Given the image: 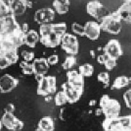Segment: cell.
Listing matches in <instances>:
<instances>
[{
  "label": "cell",
  "instance_id": "1",
  "mask_svg": "<svg viewBox=\"0 0 131 131\" xmlns=\"http://www.w3.org/2000/svg\"><path fill=\"white\" fill-rule=\"evenodd\" d=\"M40 42L46 48H54L61 44V39L63 35L55 30L53 23L40 25Z\"/></svg>",
  "mask_w": 131,
  "mask_h": 131
},
{
  "label": "cell",
  "instance_id": "2",
  "mask_svg": "<svg viewBox=\"0 0 131 131\" xmlns=\"http://www.w3.org/2000/svg\"><path fill=\"white\" fill-rule=\"evenodd\" d=\"M99 105L105 118L115 119L120 117L121 105L117 100L104 94L100 99Z\"/></svg>",
  "mask_w": 131,
  "mask_h": 131
},
{
  "label": "cell",
  "instance_id": "3",
  "mask_svg": "<svg viewBox=\"0 0 131 131\" xmlns=\"http://www.w3.org/2000/svg\"><path fill=\"white\" fill-rule=\"evenodd\" d=\"M122 20L115 12L104 16L100 23L102 30L112 35H117L122 29Z\"/></svg>",
  "mask_w": 131,
  "mask_h": 131
},
{
  "label": "cell",
  "instance_id": "4",
  "mask_svg": "<svg viewBox=\"0 0 131 131\" xmlns=\"http://www.w3.org/2000/svg\"><path fill=\"white\" fill-rule=\"evenodd\" d=\"M57 78L54 76H45L38 83L37 93L41 96L53 95L57 93Z\"/></svg>",
  "mask_w": 131,
  "mask_h": 131
},
{
  "label": "cell",
  "instance_id": "5",
  "mask_svg": "<svg viewBox=\"0 0 131 131\" xmlns=\"http://www.w3.org/2000/svg\"><path fill=\"white\" fill-rule=\"evenodd\" d=\"M60 46L61 49L69 55L76 56L79 52V41L74 34L66 33L61 39Z\"/></svg>",
  "mask_w": 131,
  "mask_h": 131
},
{
  "label": "cell",
  "instance_id": "6",
  "mask_svg": "<svg viewBox=\"0 0 131 131\" xmlns=\"http://www.w3.org/2000/svg\"><path fill=\"white\" fill-rule=\"evenodd\" d=\"M103 54L107 58L117 60L123 55V52L119 40L111 39L103 48Z\"/></svg>",
  "mask_w": 131,
  "mask_h": 131
},
{
  "label": "cell",
  "instance_id": "7",
  "mask_svg": "<svg viewBox=\"0 0 131 131\" xmlns=\"http://www.w3.org/2000/svg\"><path fill=\"white\" fill-rule=\"evenodd\" d=\"M1 120L3 127L10 131H21L24 126L23 121L15 116L14 114L4 113Z\"/></svg>",
  "mask_w": 131,
  "mask_h": 131
},
{
  "label": "cell",
  "instance_id": "8",
  "mask_svg": "<svg viewBox=\"0 0 131 131\" xmlns=\"http://www.w3.org/2000/svg\"><path fill=\"white\" fill-rule=\"evenodd\" d=\"M56 12L53 8L44 7L38 9L34 14V21L40 25L49 24L54 20Z\"/></svg>",
  "mask_w": 131,
  "mask_h": 131
},
{
  "label": "cell",
  "instance_id": "9",
  "mask_svg": "<svg viewBox=\"0 0 131 131\" xmlns=\"http://www.w3.org/2000/svg\"><path fill=\"white\" fill-rule=\"evenodd\" d=\"M67 82L74 88L84 91V78L77 70H71L67 73Z\"/></svg>",
  "mask_w": 131,
  "mask_h": 131
},
{
  "label": "cell",
  "instance_id": "10",
  "mask_svg": "<svg viewBox=\"0 0 131 131\" xmlns=\"http://www.w3.org/2000/svg\"><path fill=\"white\" fill-rule=\"evenodd\" d=\"M84 26L85 37L92 41H95L100 38L102 31L100 24L95 21H89Z\"/></svg>",
  "mask_w": 131,
  "mask_h": 131
},
{
  "label": "cell",
  "instance_id": "11",
  "mask_svg": "<svg viewBox=\"0 0 131 131\" xmlns=\"http://www.w3.org/2000/svg\"><path fill=\"white\" fill-rule=\"evenodd\" d=\"M17 78L8 74H5L0 77V91L8 93L15 89L18 85Z\"/></svg>",
  "mask_w": 131,
  "mask_h": 131
},
{
  "label": "cell",
  "instance_id": "12",
  "mask_svg": "<svg viewBox=\"0 0 131 131\" xmlns=\"http://www.w3.org/2000/svg\"><path fill=\"white\" fill-rule=\"evenodd\" d=\"M62 90L64 92L68 99V103L74 104L80 99L84 91L71 86L66 82L61 86Z\"/></svg>",
  "mask_w": 131,
  "mask_h": 131
},
{
  "label": "cell",
  "instance_id": "13",
  "mask_svg": "<svg viewBox=\"0 0 131 131\" xmlns=\"http://www.w3.org/2000/svg\"><path fill=\"white\" fill-rule=\"evenodd\" d=\"M32 64L34 69V75L40 74L46 76L50 68V66L45 58H35Z\"/></svg>",
  "mask_w": 131,
  "mask_h": 131
},
{
  "label": "cell",
  "instance_id": "14",
  "mask_svg": "<svg viewBox=\"0 0 131 131\" xmlns=\"http://www.w3.org/2000/svg\"><path fill=\"white\" fill-rule=\"evenodd\" d=\"M104 6L99 1H92L87 3L86 5V11L87 14L94 18H99Z\"/></svg>",
  "mask_w": 131,
  "mask_h": 131
},
{
  "label": "cell",
  "instance_id": "15",
  "mask_svg": "<svg viewBox=\"0 0 131 131\" xmlns=\"http://www.w3.org/2000/svg\"><path fill=\"white\" fill-rule=\"evenodd\" d=\"M115 12L122 21L131 23V1H125Z\"/></svg>",
  "mask_w": 131,
  "mask_h": 131
},
{
  "label": "cell",
  "instance_id": "16",
  "mask_svg": "<svg viewBox=\"0 0 131 131\" xmlns=\"http://www.w3.org/2000/svg\"><path fill=\"white\" fill-rule=\"evenodd\" d=\"M71 2L68 0H56L52 2L53 9L59 15H64L69 11Z\"/></svg>",
  "mask_w": 131,
  "mask_h": 131
},
{
  "label": "cell",
  "instance_id": "17",
  "mask_svg": "<svg viewBox=\"0 0 131 131\" xmlns=\"http://www.w3.org/2000/svg\"><path fill=\"white\" fill-rule=\"evenodd\" d=\"M40 38L39 34L36 31L29 30L25 34L24 44L30 48H35L38 42H40Z\"/></svg>",
  "mask_w": 131,
  "mask_h": 131
},
{
  "label": "cell",
  "instance_id": "18",
  "mask_svg": "<svg viewBox=\"0 0 131 131\" xmlns=\"http://www.w3.org/2000/svg\"><path fill=\"white\" fill-rule=\"evenodd\" d=\"M131 81L130 77L126 76H120L116 77L111 85L112 90H120L128 86Z\"/></svg>",
  "mask_w": 131,
  "mask_h": 131
},
{
  "label": "cell",
  "instance_id": "19",
  "mask_svg": "<svg viewBox=\"0 0 131 131\" xmlns=\"http://www.w3.org/2000/svg\"><path fill=\"white\" fill-rule=\"evenodd\" d=\"M37 127L44 131H54L55 123L53 119L50 116H43L39 121Z\"/></svg>",
  "mask_w": 131,
  "mask_h": 131
},
{
  "label": "cell",
  "instance_id": "20",
  "mask_svg": "<svg viewBox=\"0 0 131 131\" xmlns=\"http://www.w3.org/2000/svg\"><path fill=\"white\" fill-rule=\"evenodd\" d=\"M78 71L84 78H89L94 74V68L91 64L85 63L79 66Z\"/></svg>",
  "mask_w": 131,
  "mask_h": 131
},
{
  "label": "cell",
  "instance_id": "21",
  "mask_svg": "<svg viewBox=\"0 0 131 131\" xmlns=\"http://www.w3.org/2000/svg\"><path fill=\"white\" fill-rule=\"evenodd\" d=\"M53 101L55 105L58 106H63L68 103L67 96L62 90L56 93L53 97Z\"/></svg>",
  "mask_w": 131,
  "mask_h": 131
},
{
  "label": "cell",
  "instance_id": "22",
  "mask_svg": "<svg viewBox=\"0 0 131 131\" xmlns=\"http://www.w3.org/2000/svg\"><path fill=\"white\" fill-rule=\"evenodd\" d=\"M77 63V59L75 56L69 55L66 58L61 64V66L63 70L69 71L71 70Z\"/></svg>",
  "mask_w": 131,
  "mask_h": 131
},
{
  "label": "cell",
  "instance_id": "23",
  "mask_svg": "<svg viewBox=\"0 0 131 131\" xmlns=\"http://www.w3.org/2000/svg\"><path fill=\"white\" fill-rule=\"evenodd\" d=\"M19 67L22 72L24 75H34V69L32 64L23 60L20 62Z\"/></svg>",
  "mask_w": 131,
  "mask_h": 131
},
{
  "label": "cell",
  "instance_id": "24",
  "mask_svg": "<svg viewBox=\"0 0 131 131\" xmlns=\"http://www.w3.org/2000/svg\"><path fill=\"white\" fill-rule=\"evenodd\" d=\"M97 80L102 83L105 88L109 86L110 82V76L107 72L103 71L100 72L97 76Z\"/></svg>",
  "mask_w": 131,
  "mask_h": 131
},
{
  "label": "cell",
  "instance_id": "25",
  "mask_svg": "<svg viewBox=\"0 0 131 131\" xmlns=\"http://www.w3.org/2000/svg\"><path fill=\"white\" fill-rule=\"evenodd\" d=\"M71 30L73 33L76 36L81 37L85 36L84 26L79 23L77 22L72 23L71 24Z\"/></svg>",
  "mask_w": 131,
  "mask_h": 131
},
{
  "label": "cell",
  "instance_id": "26",
  "mask_svg": "<svg viewBox=\"0 0 131 131\" xmlns=\"http://www.w3.org/2000/svg\"><path fill=\"white\" fill-rule=\"evenodd\" d=\"M21 56L24 59V61L29 62L31 61H34L35 58V54L33 52L23 50L21 52Z\"/></svg>",
  "mask_w": 131,
  "mask_h": 131
},
{
  "label": "cell",
  "instance_id": "27",
  "mask_svg": "<svg viewBox=\"0 0 131 131\" xmlns=\"http://www.w3.org/2000/svg\"><path fill=\"white\" fill-rule=\"evenodd\" d=\"M123 99L126 107L131 109V88L124 92L123 95Z\"/></svg>",
  "mask_w": 131,
  "mask_h": 131
},
{
  "label": "cell",
  "instance_id": "28",
  "mask_svg": "<svg viewBox=\"0 0 131 131\" xmlns=\"http://www.w3.org/2000/svg\"><path fill=\"white\" fill-rule=\"evenodd\" d=\"M117 64V60L107 58L104 66L106 70L111 71L116 68Z\"/></svg>",
  "mask_w": 131,
  "mask_h": 131
},
{
  "label": "cell",
  "instance_id": "29",
  "mask_svg": "<svg viewBox=\"0 0 131 131\" xmlns=\"http://www.w3.org/2000/svg\"><path fill=\"white\" fill-rule=\"evenodd\" d=\"M48 63L51 66H55L58 63L59 60V56L57 54H53L49 56L46 58Z\"/></svg>",
  "mask_w": 131,
  "mask_h": 131
},
{
  "label": "cell",
  "instance_id": "30",
  "mask_svg": "<svg viewBox=\"0 0 131 131\" xmlns=\"http://www.w3.org/2000/svg\"><path fill=\"white\" fill-rule=\"evenodd\" d=\"M12 64L10 61L6 57H0V69H6Z\"/></svg>",
  "mask_w": 131,
  "mask_h": 131
},
{
  "label": "cell",
  "instance_id": "31",
  "mask_svg": "<svg viewBox=\"0 0 131 131\" xmlns=\"http://www.w3.org/2000/svg\"><path fill=\"white\" fill-rule=\"evenodd\" d=\"M16 109L15 105L12 103H8L4 108V113L14 114Z\"/></svg>",
  "mask_w": 131,
  "mask_h": 131
},
{
  "label": "cell",
  "instance_id": "32",
  "mask_svg": "<svg viewBox=\"0 0 131 131\" xmlns=\"http://www.w3.org/2000/svg\"><path fill=\"white\" fill-rule=\"evenodd\" d=\"M107 58V57L104 54H103L98 56L96 58V60L98 64L104 66Z\"/></svg>",
  "mask_w": 131,
  "mask_h": 131
},
{
  "label": "cell",
  "instance_id": "33",
  "mask_svg": "<svg viewBox=\"0 0 131 131\" xmlns=\"http://www.w3.org/2000/svg\"><path fill=\"white\" fill-rule=\"evenodd\" d=\"M124 124L128 127L131 128V114L122 117Z\"/></svg>",
  "mask_w": 131,
  "mask_h": 131
},
{
  "label": "cell",
  "instance_id": "34",
  "mask_svg": "<svg viewBox=\"0 0 131 131\" xmlns=\"http://www.w3.org/2000/svg\"><path fill=\"white\" fill-rule=\"evenodd\" d=\"M95 115L97 116H100L102 114H103V112H102V109L100 107L96 109L95 111Z\"/></svg>",
  "mask_w": 131,
  "mask_h": 131
},
{
  "label": "cell",
  "instance_id": "35",
  "mask_svg": "<svg viewBox=\"0 0 131 131\" xmlns=\"http://www.w3.org/2000/svg\"><path fill=\"white\" fill-rule=\"evenodd\" d=\"M45 97V101L47 103H49L51 101H52L53 99V98L52 96V95H48L47 96L44 97Z\"/></svg>",
  "mask_w": 131,
  "mask_h": 131
},
{
  "label": "cell",
  "instance_id": "36",
  "mask_svg": "<svg viewBox=\"0 0 131 131\" xmlns=\"http://www.w3.org/2000/svg\"><path fill=\"white\" fill-rule=\"evenodd\" d=\"M89 55L92 59H95L96 58V54L95 51L93 50H91L89 51Z\"/></svg>",
  "mask_w": 131,
  "mask_h": 131
},
{
  "label": "cell",
  "instance_id": "37",
  "mask_svg": "<svg viewBox=\"0 0 131 131\" xmlns=\"http://www.w3.org/2000/svg\"><path fill=\"white\" fill-rule=\"evenodd\" d=\"M97 101L95 99H92L89 101V106H94L97 104Z\"/></svg>",
  "mask_w": 131,
  "mask_h": 131
},
{
  "label": "cell",
  "instance_id": "38",
  "mask_svg": "<svg viewBox=\"0 0 131 131\" xmlns=\"http://www.w3.org/2000/svg\"><path fill=\"white\" fill-rule=\"evenodd\" d=\"M3 127V126L2 123L1 122V120L0 119V131L2 129V128Z\"/></svg>",
  "mask_w": 131,
  "mask_h": 131
},
{
  "label": "cell",
  "instance_id": "39",
  "mask_svg": "<svg viewBox=\"0 0 131 131\" xmlns=\"http://www.w3.org/2000/svg\"><path fill=\"white\" fill-rule=\"evenodd\" d=\"M35 131H44L43 130L41 129H40L39 128L37 127L36 128V129L35 130Z\"/></svg>",
  "mask_w": 131,
  "mask_h": 131
}]
</instances>
